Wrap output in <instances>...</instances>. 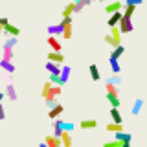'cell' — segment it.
<instances>
[{
    "label": "cell",
    "instance_id": "6da1fadb",
    "mask_svg": "<svg viewBox=\"0 0 147 147\" xmlns=\"http://www.w3.org/2000/svg\"><path fill=\"white\" fill-rule=\"evenodd\" d=\"M61 92H63L61 86H55L50 81H46L42 86V98H44V101H52V99H57L61 96Z\"/></svg>",
    "mask_w": 147,
    "mask_h": 147
},
{
    "label": "cell",
    "instance_id": "7a4b0ae2",
    "mask_svg": "<svg viewBox=\"0 0 147 147\" xmlns=\"http://www.w3.org/2000/svg\"><path fill=\"white\" fill-rule=\"evenodd\" d=\"M118 30H119V33H131V31L134 30V26H132V18H129V17H121Z\"/></svg>",
    "mask_w": 147,
    "mask_h": 147
},
{
    "label": "cell",
    "instance_id": "3957f363",
    "mask_svg": "<svg viewBox=\"0 0 147 147\" xmlns=\"http://www.w3.org/2000/svg\"><path fill=\"white\" fill-rule=\"evenodd\" d=\"M121 7H123V2L114 0V2H110V4H107V6H105V13H107V15H112V13L121 11Z\"/></svg>",
    "mask_w": 147,
    "mask_h": 147
},
{
    "label": "cell",
    "instance_id": "277c9868",
    "mask_svg": "<svg viewBox=\"0 0 147 147\" xmlns=\"http://www.w3.org/2000/svg\"><path fill=\"white\" fill-rule=\"evenodd\" d=\"M121 17H123V11H118V13H112V15L109 17V20H107V24L109 28L112 30V28H118L119 26V20H121Z\"/></svg>",
    "mask_w": 147,
    "mask_h": 147
},
{
    "label": "cell",
    "instance_id": "5b68a950",
    "mask_svg": "<svg viewBox=\"0 0 147 147\" xmlns=\"http://www.w3.org/2000/svg\"><path fill=\"white\" fill-rule=\"evenodd\" d=\"M4 94H6V98H9L11 101H17L18 99V94H17V88L13 86V83H9L6 86V90H4Z\"/></svg>",
    "mask_w": 147,
    "mask_h": 147
},
{
    "label": "cell",
    "instance_id": "8992f818",
    "mask_svg": "<svg viewBox=\"0 0 147 147\" xmlns=\"http://www.w3.org/2000/svg\"><path fill=\"white\" fill-rule=\"evenodd\" d=\"M63 31H64V26H61V24H50L48 26V35L50 37L63 35Z\"/></svg>",
    "mask_w": 147,
    "mask_h": 147
},
{
    "label": "cell",
    "instance_id": "52a82bcc",
    "mask_svg": "<svg viewBox=\"0 0 147 147\" xmlns=\"http://www.w3.org/2000/svg\"><path fill=\"white\" fill-rule=\"evenodd\" d=\"M46 72L50 74V76H61V66H59V64H53V63H46Z\"/></svg>",
    "mask_w": 147,
    "mask_h": 147
},
{
    "label": "cell",
    "instance_id": "ba28073f",
    "mask_svg": "<svg viewBox=\"0 0 147 147\" xmlns=\"http://www.w3.org/2000/svg\"><path fill=\"white\" fill-rule=\"evenodd\" d=\"M48 61H50V63H53V64H59V66H61V64L64 63V57H63V53L50 52V53H48Z\"/></svg>",
    "mask_w": 147,
    "mask_h": 147
},
{
    "label": "cell",
    "instance_id": "9c48e42d",
    "mask_svg": "<svg viewBox=\"0 0 147 147\" xmlns=\"http://www.w3.org/2000/svg\"><path fill=\"white\" fill-rule=\"evenodd\" d=\"M74 11H76V4L70 0V2L64 6V9H63L61 15H63V18H72V13H74Z\"/></svg>",
    "mask_w": 147,
    "mask_h": 147
},
{
    "label": "cell",
    "instance_id": "30bf717a",
    "mask_svg": "<svg viewBox=\"0 0 147 147\" xmlns=\"http://www.w3.org/2000/svg\"><path fill=\"white\" fill-rule=\"evenodd\" d=\"M4 35H7V37H18V35H20V30H18L17 26H13V24H7L6 28H4Z\"/></svg>",
    "mask_w": 147,
    "mask_h": 147
},
{
    "label": "cell",
    "instance_id": "8fae6325",
    "mask_svg": "<svg viewBox=\"0 0 147 147\" xmlns=\"http://www.w3.org/2000/svg\"><path fill=\"white\" fill-rule=\"evenodd\" d=\"M114 140H118V142H121V144H131V140H132V134L131 132H116V138Z\"/></svg>",
    "mask_w": 147,
    "mask_h": 147
},
{
    "label": "cell",
    "instance_id": "7c38bea8",
    "mask_svg": "<svg viewBox=\"0 0 147 147\" xmlns=\"http://www.w3.org/2000/svg\"><path fill=\"white\" fill-rule=\"evenodd\" d=\"M142 107H144V99H142V98H136L134 103H132L131 114H132V116H138V114H140V110H142Z\"/></svg>",
    "mask_w": 147,
    "mask_h": 147
},
{
    "label": "cell",
    "instance_id": "4fadbf2b",
    "mask_svg": "<svg viewBox=\"0 0 147 147\" xmlns=\"http://www.w3.org/2000/svg\"><path fill=\"white\" fill-rule=\"evenodd\" d=\"M44 144L48 145V147H63L61 140H59V138H55V136H52V134L44 138Z\"/></svg>",
    "mask_w": 147,
    "mask_h": 147
},
{
    "label": "cell",
    "instance_id": "5bb4252c",
    "mask_svg": "<svg viewBox=\"0 0 147 147\" xmlns=\"http://www.w3.org/2000/svg\"><path fill=\"white\" fill-rule=\"evenodd\" d=\"M63 110H64V107H63L61 103H59V105H57V107H55V109L48 110V118H52V121H53V119H57V118H59V116H61V114H63Z\"/></svg>",
    "mask_w": 147,
    "mask_h": 147
},
{
    "label": "cell",
    "instance_id": "9a60e30c",
    "mask_svg": "<svg viewBox=\"0 0 147 147\" xmlns=\"http://www.w3.org/2000/svg\"><path fill=\"white\" fill-rule=\"evenodd\" d=\"M96 127H98V119H94V118H88V119H83L81 121V129L90 131V129H96Z\"/></svg>",
    "mask_w": 147,
    "mask_h": 147
},
{
    "label": "cell",
    "instance_id": "2e32d148",
    "mask_svg": "<svg viewBox=\"0 0 147 147\" xmlns=\"http://www.w3.org/2000/svg\"><path fill=\"white\" fill-rule=\"evenodd\" d=\"M110 118H112V123H116V125H121L123 123V118H121V114H119V109H110Z\"/></svg>",
    "mask_w": 147,
    "mask_h": 147
},
{
    "label": "cell",
    "instance_id": "e0dca14e",
    "mask_svg": "<svg viewBox=\"0 0 147 147\" xmlns=\"http://www.w3.org/2000/svg\"><path fill=\"white\" fill-rule=\"evenodd\" d=\"M48 44L52 46V52H55V53H61V42H59L57 39H55V37H48Z\"/></svg>",
    "mask_w": 147,
    "mask_h": 147
},
{
    "label": "cell",
    "instance_id": "ac0fdd59",
    "mask_svg": "<svg viewBox=\"0 0 147 147\" xmlns=\"http://www.w3.org/2000/svg\"><path fill=\"white\" fill-rule=\"evenodd\" d=\"M0 68L6 70L7 74H15V64H13L11 61H4V59H0Z\"/></svg>",
    "mask_w": 147,
    "mask_h": 147
},
{
    "label": "cell",
    "instance_id": "d6986e66",
    "mask_svg": "<svg viewBox=\"0 0 147 147\" xmlns=\"http://www.w3.org/2000/svg\"><path fill=\"white\" fill-rule=\"evenodd\" d=\"M109 64H110V70H112V76H119L121 66H119L118 59H110V57H109Z\"/></svg>",
    "mask_w": 147,
    "mask_h": 147
},
{
    "label": "cell",
    "instance_id": "ffe728a7",
    "mask_svg": "<svg viewBox=\"0 0 147 147\" xmlns=\"http://www.w3.org/2000/svg\"><path fill=\"white\" fill-rule=\"evenodd\" d=\"M123 53H125V46L119 44V46H116V48H114L112 52H110V59H119Z\"/></svg>",
    "mask_w": 147,
    "mask_h": 147
},
{
    "label": "cell",
    "instance_id": "44dd1931",
    "mask_svg": "<svg viewBox=\"0 0 147 147\" xmlns=\"http://www.w3.org/2000/svg\"><path fill=\"white\" fill-rule=\"evenodd\" d=\"M88 72H90L92 81H99V79H101V74H99V70H98V64H90V66H88Z\"/></svg>",
    "mask_w": 147,
    "mask_h": 147
},
{
    "label": "cell",
    "instance_id": "7402d4cb",
    "mask_svg": "<svg viewBox=\"0 0 147 147\" xmlns=\"http://www.w3.org/2000/svg\"><path fill=\"white\" fill-rule=\"evenodd\" d=\"M107 99H109V103H110V109H119V105H121L116 94H109V92H107Z\"/></svg>",
    "mask_w": 147,
    "mask_h": 147
},
{
    "label": "cell",
    "instance_id": "603a6c76",
    "mask_svg": "<svg viewBox=\"0 0 147 147\" xmlns=\"http://www.w3.org/2000/svg\"><path fill=\"white\" fill-rule=\"evenodd\" d=\"M110 37H112V40L116 42V46L121 44V33H119L118 28H112V30H110Z\"/></svg>",
    "mask_w": 147,
    "mask_h": 147
},
{
    "label": "cell",
    "instance_id": "cb8c5ba5",
    "mask_svg": "<svg viewBox=\"0 0 147 147\" xmlns=\"http://www.w3.org/2000/svg\"><path fill=\"white\" fill-rule=\"evenodd\" d=\"M105 129H107L109 132H114V134H116V132H123V125H116V123H107V125H105Z\"/></svg>",
    "mask_w": 147,
    "mask_h": 147
},
{
    "label": "cell",
    "instance_id": "d4e9b609",
    "mask_svg": "<svg viewBox=\"0 0 147 147\" xmlns=\"http://www.w3.org/2000/svg\"><path fill=\"white\" fill-rule=\"evenodd\" d=\"M17 40H18V37H7L2 48H9V50H13V48L17 46Z\"/></svg>",
    "mask_w": 147,
    "mask_h": 147
},
{
    "label": "cell",
    "instance_id": "484cf974",
    "mask_svg": "<svg viewBox=\"0 0 147 147\" xmlns=\"http://www.w3.org/2000/svg\"><path fill=\"white\" fill-rule=\"evenodd\" d=\"M70 72H72V68L68 66V64H63V66H61V77H63L64 83L68 81V77H70Z\"/></svg>",
    "mask_w": 147,
    "mask_h": 147
},
{
    "label": "cell",
    "instance_id": "4316f807",
    "mask_svg": "<svg viewBox=\"0 0 147 147\" xmlns=\"http://www.w3.org/2000/svg\"><path fill=\"white\" fill-rule=\"evenodd\" d=\"M61 144H63V147H72V136L68 134V132H63V136H61Z\"/></svg>",
    "mask_w": 147,
    "mask_h": 147
},
{
    "label": "cell",
    "instance_id": "83f0119b",
    "mask_svg": "<svg viewBox=\"0 0 147 147\" xmlns=\"http://www.w3.org/2000/svg\"><path fill=\"white\" fill-rule=\"evenodd\" d=\"M74 129H76V123H72V121H64L63 123V132H74Z\"/></svg>",
    "mask_w": 147,
    "mask_h": 147
},
{
    "label": "cell",
    "instance_id": "f1b7e54d",
    "mask_svg": "<svg viewBox=\"0 0 147 147\" xmlns=\"http://www.w3.org/2000/svg\"><path fill=\"white\" fill-rule=\"evenodd\" d=\"M119 83H121V77L119 76H110L107 79V85H112V86H118Z\"/></svg>",
    "mask_w": 147,
    "mask_h": 147
},
{
    "label": "cell",
    "instance_id": "f546056e",
    "mask_svg": "<svg viewBox=\"0 0 147 147\" xmlns=\"http://www.w3.org/2000/svg\"><path fill=\"white\" fill-rule=\"evenodd\" d=\"M2 50H4L2 59H4V61H11V59H13V50H9V48H2Z\"/></svg>",
    "mask_w": 147,
    "mask_h": 147
},
{
    "label": "cell",
    "instance_id": "4dcf8cb0",
    "mask_svg": "<svg viewBox=\"0 0 147 147\" xmlns=\"http://www.w3.org/2000/svg\"><path fill=\"white\" fill-rule=\"evenodd\" d=\"M134 9H136V7H132V6H125L123 17H129V18H132V15H134Z\"/></svg>",
    "mask_w": 147,
    "mask_h": 147
},
{
    "label": "cell",
    "instance_id": "1f68e13d",
    "mask_svg": "<svg viewBox=\"0 0 147 147\" xmlns=\"http://www.w3.org/2000/svg\"><path fill=\"white\" fill-rule=\"evenodd\" d=\"M103 147H123V144L118 142V140H112V142H105Z\"/></svg>",
    "mask_w": 147,
    "mask_h": 147
},
{
    "label": "cell",
    "instance_id": "d6a6232c",
    "mask_svg": "<svg viewBox=\"0 0 147 147\" xmlns=\"http://www.w3.org/2000/svg\"><path fill=\"white\" fill-rule=\"evenodd\" d=\"M142 4H144V0H125V6H132V7L142 6Z\"/></svg>",
    "mask_w": 147,
    "mask_h": 147
},
{
    "label": "cell",
    "instance_id": "836d02e7",
    "mask_svg": "<svg viewBox=\"0 0 147 147\" xmlns=\"http://www.w3.org/2000/svg\"><path fill=\"white\" fill-rule=\"evenodd\" d=\"M57 105H59V101H57V99H52V101H46V109H48V110H52V109H55V107H57Z\"/></svg>",
    "mask_w": 147,
    "mask_h": 147
},
{
    "label": "cell",
    "instance_id": "e575fe53",
    "mask_svg": "<svg viewBox=\"0 0 147 147\" xmlns=\"http://www.w3.org/2000/svg\"><path fill=\"white\" fill-rule=\"evenodd\" d=\"M103 40H105L107 44H110V46H112V50L116 48V42L112 40V37H110V33H109V35H105V37H103Z\"/></svg>",
    "mask_w": 147,
    "mask_h": 147
},
{
    "label": "cell",
    "instance_id": "d590c367",
    "mask_svg": "<svg viewBox=\"0 0 147 147\" xmlns=\"http://www.w3.org/2000/svg\"><path fill=\"white\" fill-rule=\"evenodd\" d=\"M63 37H64V39H70V37H72V26H66V28H64Z\"/></svg>",
    "mask_w": 147,
    "mask_h": 147
},
{
    "label": "cell",
    "instance_id": "8d00e7d4",
    "mask_svg": "<svg viewBox=\"0 0 147 147\" xmlns=\"http://www.w3.org/2000/svg\"><path fill=\"white\" fill-rule=\"evenodd\" d=\"M105 88H107L109 94H116V96H118V88H116V86H112V85H105Z\"/></svg>",
    "mask_w": 147,
    "mask_h": 147
},
{
    "label": "cell",
    "instance_id": "74e56055",
    "mask_svg": "<svg viewBox=\"0 0 147 147\" xmlns=\"http://www.w3.org/2000/svg\"><path fill=\"white\" fill-rule=\"evenodd\" d=\"M59 24L64 26V28H66V26H72V18H63V20L59 22Z\"/></svg>",
    "mask_w": 147,
    "mask_h": 147
},
{
    "label": "cell",
    "instance_id": "f35d334b",
    "mask_svg": "<svg viewBox=\"0 0 147 147\" xmlns=\"http://www.w3.org/2000/svg\"><path fill=\"white\" fill-rule=\"evenodd\" d=\"M7 24H9V20H7V18H6V17H0V28L4 30V28H6Z\"/></svg>",
    "mask_w": 147,
    "mask_h": 147
},
{
    "label": "cell",
    "instance_id": "ab89813d",
    "mask_svg": "<svg viewBox=\"0 0 147 147\" xmlns=\"http://www.w3.org/2000/svg\"><path fill=\"white\" fill-rule=\"evenodd\" d=\"M2 119H6V109H4V105H0V121Z\"/></svg>",
    "mask_w": 147,
    "mask_h": 147
},
{
    "label": "cell",
    "instance_id": "60d3db41",
    "mask_svg": "<svg viewBox=\"0 0 147 147\" xmlns=\"http://www.w3.org/2000/svg\"><path fill=\"white\" fill-rule=\"evenodd\" d=\"M96 0H83V6H90V4H94Z\"/></svg>",
    "mask_w": 147,
    "mask_h": 147
},
{
    "label": "cell",
    "instance_id": "b9f144b4",
    "mask_svg": "<svg viewBox=\"0 0 147 147\" xmlns=\"http://www.w3.org/2000/svg\"><path fill=\"white\" fill-rule=\"evenodd\" d=\"M4 98H6V94H4V92H0V105H4V103H2Z\"/></svg>",
    "mask_w": 147,
    "mask_h": 147
},
{
    "label": "cell",
    "instance_id": "7bdbcfd3",
    "mask_svg": "<svg viewBox=\"0 0 147 147\" xmlns=\"http://www.w3.org/2000/svg\"><path fill=\"white\" fill-rule=\"evenodd\" d=\"M39 147H48V145H46V144H44V142H42V144H39Z\"/></svg>",
    "mask_w": 147,
    "mask_h": 147
},
{
    "label": "cell",
    "instance_id": "ee69618b",
    "mask_svg": "<svg viewBox=\"0 0 147 147\" xmlns=\"http://www.w3.org/2000/svg\"><path fill=\"white\" fill-rule=\"evenodd\" d=\"M123 147H131V144H123Z\"/></svg>",
    "mask_w": 147,
    "mask_h": 147
},
{
    "label": "cell",
    "instance_id": "f6af8a7d",
    "mask_svg": "<svg viewBox=\"0 0 147 147\" xmlns=\"http://www.w3.org/2000/svg\"><path fill=\"white\" fill-rule=\"evenodd\" d=\"M2 33H4V30H2V28H0V35H2Z\"/></svg>",
    "mask_w": 147,
    "mask_h": 147
},
{
    "label": "cell",
    "instance_id": "bcb514c9",
    "mask_svg": "<svg viewBox=\"0 0 147 147\" xmlns=\"http://www.w3.org/2000/svg\"><path fill=\"white\" fill-rule=\"evenodd\" d=\"M98 2H105V0H98Z\"/></svg>",
    "mask_w": 147,
    "mask_h": 147
}]
</instances>
